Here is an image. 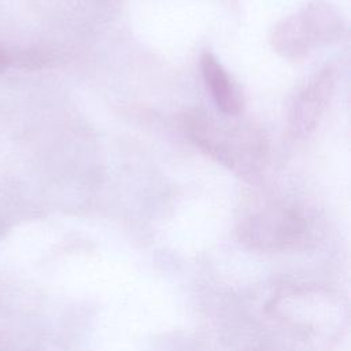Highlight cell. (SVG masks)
<instances>
[{
  "label": "cell",
  "mask_w": 351,
  "mask_h": 351,
  "mask_svg": "<svg viewBox=\"0 0 351 351\" xmlns=\"http://www.w3.org/2000/svg\"><path fill=\"white\" fill-rule=\"evenodd\" d=\"M200 70L204 85L218 111L229 117L240 115L243 111L241 92L213 52L204 51L200 55Z\"/></svg>",
  "instance_id": "cell-5"
},
{
  "label": "cell",
  "mask_w": 351,
  "mask_h": 351,
  "mask_svg": "<svg viewBox=\"0 0 351 351\" xmlns=\"http://www.w3.org/2000/svg\"><path fill=\"white\" fill-rule=\"evenodd\" d=\"M11 63V58L8 53H5L4 51L0 49V74L8 67V64Z\"/></svg>",
  "instance_id": "cell-7"
},
{
  "label": "cell",
  "mask_w": 351,
  "mask_h": 351,
  "mask_svg": "<svg viewBox=\"0 0 351 351\" xmlns=\"http://www.w3.org/2000/svg\"><path fill=\"white\" fill-rule=\"evenodd\" d=\"M237 234L243 244L261 252L295 250L306 244L310 225L303 211L281 199H258L240 214Z\"/></svg>",
  "instance_id": "cell-2"
},
{
  "label": "cell",
  "mask_w": 351,
  "mask_h": 351,
  "mask_svg": "<svg viewBox=\"0 0 351 351\" xmlns=\"http://www.w3.org/2000/svg\"><path fill=\"white\" fill-rule=\"evenodd\" d=\"M346 32L340 11L322 0H310L280 19L270 32V45L282 59L300 62L318 48L339 41Z\"/></svg>",
  "instance_id": "cell-3"
},
{
  "label": "cell",
  "mask_w": 351,
  "mask_h": 351,
  "mask_svg": "<svg viewBox=\"0 0 351 351\" xmlns=\"http://www.w3.org/2000/svg\"><path fill=\"white\" fill-rule=\"evenodd\" d=\"M0 351H36L27 324L3 306H0Z\"/></svg>",
  "instance_id": "cell-6"
},
{
  "label": "cell",
  "mask_w": 351,
  "mask_h": 351,
  "mask_svg": "<svg viewBox=\"0 0 351 351\" xmlns=\"http://www.w3.org/2000/svg\"><path fill=\"white\" fill-rule=\"evenodd\" d=\"M237 117L193 110L182 115V128L213 160L244 180H252L267 165L269 144L258 126Z\"/></svg>",
  "instance_id": "cell-1"
},
{
  "label": "cell",
  "mask_w": 351,
  "mask_h": 351,
  "mask_svg": "<svg viewBox=\"0 0 351 351\" xmlns=\"http://www.w3.org/2000/svg\"><path fill=\"white\" fill-rule=\"evenodd\" d=\"M335 85V71L325 67L299 92L288 115V130L293 138H306L314 133L329 107Z\"/></svg>",
  "instance_id": "cell-4"
}]
</instances>
